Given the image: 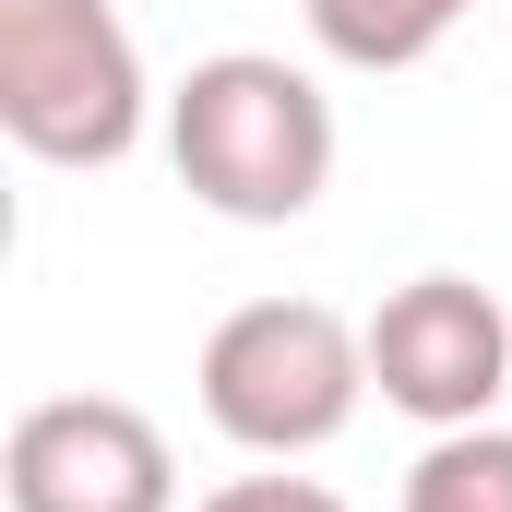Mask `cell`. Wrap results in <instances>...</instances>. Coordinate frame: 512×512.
Listing matches in <instances>:
<instances>
[{
  "label": "cell",
  "instance_id": "6",
  "mask_svg": "<svg viewBox=\"0 0 512 512\" xmlns=\"http://www.w3.org/2000/svg\"><path fill=\"white\" fill-rule=\"evenodd\" d=\"M465 12H477V0H298L310 48L346 60V72H417Z\"/></svg>",
  "mask_w": 512,
  "mask_h": 512
},
{
  "label": "cell",
  "instance_id": "3",
  "mask_svg": "<svg viewBox=\"0 0 512 512\" xmlns=\"http://www.w3.org/2000/svg\"><path fill=\"white\" fill-rule=\"evenodd\" d=\"M143 108L155 84L120 0H0V131L36 167H120Z\"/></svg>",
  "mask_w": 512,
  "mask_h": 512
},
{
  "label": "cell",
  "instance_id": "7",
  "mask_svg": "<svg viewBox=\"0 0 512 512\" xmlns=\"http://www.w3.org/2000/svg\"><path fill=\"white\" fill-rule=\"evenodd\" d=\"M405 512H512V429H441L405 477Z\"/></svg>",
  "mask_w": 512,
  "mask_h": 512
},
{
  "label": "cell",
  "instance_id": "2",
  "mask_svg": "<svg viewBox=\"0 0 512 512\" xmlns=\"http://www.w3.org/2000/svg\"><path fill=\"white\" fill-rule=\"evenodd\" d=\"M358 405H370V322H346L322 298H251L203 334V417L262 465L346 441Z\"/></svg>",
  "mask_w": 512,
  "mask_h": 512
},
{
  "label": "cell",
  "instance_id": "8",
  "mask_svg": "<svg viewBox=\"0 0 512 512\" xmlns=\"http://www.w3.org/2000/svg\"><path fill=\"white\" fill-rule=\"evenodd\" d=\"M191 512H346L322 477H227V489H203Z\"/></svg>",
  "mask_w": 512,
  "mask_h": 512
},
{
  "label": "cell",
  "instance_id": "1",
  "mask_svg": "<svg viewBox=\"0 0 512 512\" xmlns=\"http://www.w3.org/2000/svg\"><path fill=\"white\" fill-rule=\"evenodd\" d=\"M167 167L227 227H298L334 191V96L274 48H215L167 96Z\"/></svg>",
  "mask_w": 512,
  "mask_h": 512
},
{
  "label": "cell",
  "instance_id": "5",
  "mask_svg": "<svg viewBox=\"0 0 512 512\" xmlns=\"http://www.w3.org/2000/svg\"><path fill=\"white\" fill-rule=\"evenodd\" d=\"M12 512H179V453L120 393H48L0 441Z\"/></svg>",
  "mask_w": 512,
  "mask_h": 512
},
{
  "label": "cell",
  "instance_id": "4",
  "mask_svg": "<svg viewBox=\"0 0 512 512\" xmlns=\"http://www.w3.org/2000/svg\"><path fill=\"white\" fill-rule=\"evenodd\" d=\"M501 382H512V322L477 274H405L370 310V393L393 417H417L429 441L441 429H489Z\"/></svg>",
  "mask_w": 512,
  "mask_h": 512
}]
</instances>
